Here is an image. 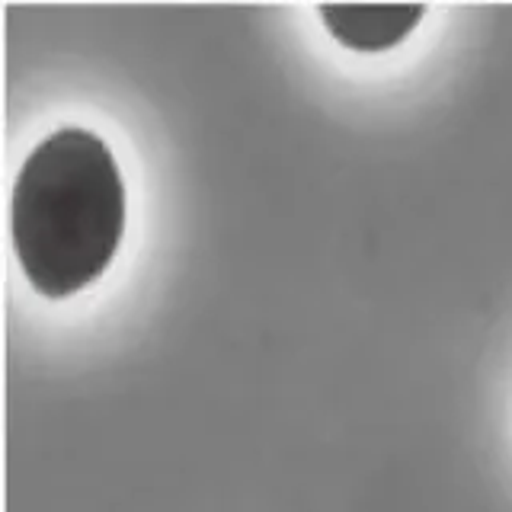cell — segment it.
<instances>
[{
  "label": "cell",
  "instance_id": "obj_1",
  "mask_svg": "<svg viewBox=\"0 0 512 512\" xmlns=\"http://www.w3.org/2000/svg\"><path fill=\"white\" fill-rule=\"evenodd\" d=\"M10 231L26 282L68 298L109 269L125 231V186L109 144L87 128H58L16 176Z\"/></svg>",
  "mask_w": 512,
  "mask_h": 512
},
{
  "label": "cell",
  "instance_id": "obj_2",
  "mask_svg": "<svg viewBox=\"0 0 512 512\" xmlns=\"http://www.w3.org/2000/svg\"><path fill=\"white\" fill-rule=\"evenodd\" d=\"M423 4H388V7H346V4H324L320 20L327 32L356 52H384L407 39L413 26L423 20Z\"/></svg>",
  "mask_w": 512,
  "mask_h": 512
}]
</instances>
